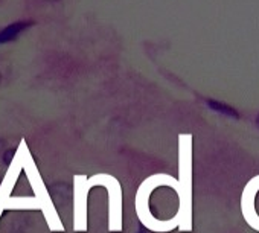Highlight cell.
Masks as SVG:
<instances>
[{
  "instance_id": "obj_1",
  "label": "cell",
  "mask_w": 259,
  "mask_h": 233,
  "mask_svg": "<svg viewBox=\"0 0 259 233\" xmlns=\"http://www.w3.org/2000/svg\"><path fill=\"white\" fill-rule=\"evenodd\" d=\"M29 26H31L29 22L22 20V22L11 23V25H8L7 28L0 29V44H7V43L14 41V40H16L19 35H22Z\"/></svg>"
},
{
  "instance_id": "obj_2",
  "label": "cell",
  "mask_w": 259,
  "mask_h": 233,
  "mask_svg": "<svg viewBox=\"0 0 259 233\" xmlns=\"http://www.w3.org/2000/svg\"><path fill=\"white\" fill-rule=\"evenodd\" d=\"M14 156H16V148H10V150H7V151L4 153V156H2L4 163H5V165H10V163L13 162Z\"/></svg>"
},
{
  "instance_id": "obj_3",
  "label": "cell",
  "mask_w": 259,
  "mask_h": 233,
  "mask_svg": "<svg viewBox=\"0 0 259 233\" xmlns=\"http://www.w3.org/2000/svg\"><path fill=\"white\" fill-rule=\"evenodd\" d=\"M139 233H148V231H147V230H141Z\"/></svg>"
}]
</instances>
